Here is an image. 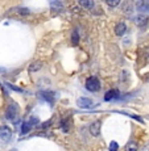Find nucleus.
<instances>
[{
  "label": "nucleus",
  "instance_id": "1",
  "mask_svg": "<svg viewBox=\"0 0 149 151\" xmlns=\"http://www.w3.org/2000/svg\"><path fill=\"white\" fill-rule=\"evenodd\" d=\"M86 89L90 92H98L100 89V82L96 76H91L86 80Z\"/></svg>",
  "mask_w": 149,
  "mask_h": 151
},
{
  "label": "nucleus",
  "instance_id": "2",
  "mask_svg": "<svg viewBox=\"0 0 149 151\" xmlns=\"http://www.w3.org/2000/svg\"><path fill=\"white\" fill-rule=\"evenodd\" d=\"M54 92L52 91H40L39 93H37V97L40 99L41 101H46V103L49 104H53L54 103Z\"/></svg>",
  "mask_w": 149,
  "mask_h": 151
},
{
  "label": "nucleus",
  "instance_id": "3",
  "mask_svg": "<svg viewBox=\"0 0 149 151\" xmlns=\"http://www.w3.org/2000/svg\"><path fill=\"white\" fill-rule=\"evenodd\" d=\"M17 114H19V110H17L16 104H11V105L7 108V110H5V117L11 121H16Z\"/></svg>",
  "mask_w": 149,
  "mask_h": 151
},
{
  "label": "nucleus",
  "instance_id": "4",
  "mask_svg": "<svg viewBox=\"0 0 149 151\" xmlns=\"http://www.w3.org/2000/svg\"><path fill=\"white\" fill-rule=\"evenodd\" d=\"M0 138L4 142H9L11 138H12V130L8 126H5V125L0 126Z\"/></svg>",
  "mask_w": 149,
  "mask_h": 151
},
{
  "label": "nucleus",
  "instance_id": "5",
  "mask_svg": "<svg viewBox=\"0 0 149 151\" xmlns=\"http://www.w3.org/2000/svg\"><path fill=\"white\" fill-rule=\"evenodd\" d=\"M77 104L82 109H89V108H92V106H94V101H92L90 97H79L77 101Z\"/></svg>",
  "mask_w": 149,
  "mask_h": 151
},
{
  "label": "nucleus",
  "instance_id": "6",
  "mask_svg": "<svg viewBox=\"0 0 149 151\" xmlns=\"http://www.w3.org/2000/svg\"><path fill=\"white\" fill-rule=\"evenodd\" d=\"M89 130H90V133H91V135L98 137V135L100 134V121H95V122H92L91 125H90Z\"/></svg>",
  "mask_w": 149,
  "mask_h": 151
},
{
  "label": "nucleus",
  "instance_id": "7",
  "mask_svg": "<svg viewBox=\"0 0 149 151\" xmlns=\"http://www.w3.org/2000/svg\"><path fill=\"white\" fill-rule=\"evenodd\" d=\"M119 97V92L118 89H110L104 93V101H113Z\"/></svg>",
  "mask_w": 149,
  "mask_h": 151
},
{
  "label": "nucleus",
  "instance_id": "8",
  "mask_svg": "<svg viewBox=\"0 0 149 151\" xmlns=\"http://www.w3.org/2000/svg\"><path fill=\"white\" fill-rule=\"evenodd\" d=\"M148 22H149V19L147 14H139V16H137V24H139V27L141 29L147 28Z\"/></svg>",
  "mask_w": 149,
  "mask_h": 151
},
{
  "label": "nucleus",
  "instance_id": "9",
  "mask_svg": "<svg viewBox=\"0 0 149 151\" xmlns=\"http://www.w3.org/2000/svg\"><path fill=\"white\" fill-rule=\"evenodd\" d=\"M78 4L84 9H92L94 8V0H78Z\"/></svg>",
  "mask_w": 149,
  "mask_h": 151
},
{
  "label": "nucleus",
  "instance_id": "10",
  "mask_svg": "<svg viewBox=\"0 0 149 151\" xmlns=\"http://www.w3.org/2000/svg\"><path fill=\"white\" fill-rule=\"evenodd\" d=\"M137 9L140 11V12H147L149 9V4L147 0H137Z\"/></svg>",
  "mask_w": 149,
  "mask_h": 151
},
{
  "label": "nucleus",
  "instance_id": "11",
  "mask_svg": "<svg viewBox=\"0 0 149 151\" xmlns=\"http://www.w3.org/2000/svg\"><path fill=\"white\" fill-rule=\"evenodd\" d=\"M125 30H127V27H125L124 22H119V24L115 27V34L119 37H121L123 34L125 33Z\"/></svg>",
  "mask_w": 149,
  "mask_h": 151
},
{
  "label": "nucleus",
  "instance_id": "12",
  "mask_svg": "<svg viewBox=\"0 0 149 151\" xmlns=\"http://www.w3.org/2000/svg\"><path fill=\"white\" fill-rule=\"evenodd\" d=\"M42 62L41 60H34V62L31 63V66H29V71L31 72H36V71H40L41 68H42Z\"/></svg>",
  "mask_w": 149,
  "mask_h": 151
},
{
  "label": "nucleus",
  "instance_id": "13",
  "mask_svg": "<svg viewBox=\"0 0 149 151\" xmlns=\"http://www.w3.org/2000/svg\"><path fill=\"white\" fill-rule=\"evenodd\" d=\"M12 12H17L20 16H29V14H31V11H29L28 8H16Z\"/></svg>",
  "mask_w": 149,
  "mask_h": 151
},
{
  "label": "nucleus",
  "instance_id": "14",
  "mask_svg": "<svg viewBox=\"0 0 149 151\" xmlns=\"http://www.w3.org/2000/svg\"><path fill=\"white\" fill-rule=\"evenodd\" d=\"M31 129H32V125L28 122H23L21 125V134H28L29 132H31Z\"/></svg>",
  "mask_w": 149,
  "mask_h": 151
},
{
  "label": "nucleus",
  "instance_id": "15",
  "mask_svg": "<svg viewBox=\"0 0 149 151\" xmlns=\"http://www.w3.org/2000/svg\"><path fill=\"white\" fill-rule=\"evenodd\" d=\"M71 42H73V45H78L79 43V34H78V32H73Z\"/></svg>",
  "mask_w": 149,
  "mask_h": 151
},
{
  "label": "nucleus",
  "instance_id": "16",
  "mask_svg": "<svg viewBox=\"0 0 149 151\" xmlns=\"http://www.w3.org/2000/svg\"><path fill=\"white\" fill-rule=\"evenodd\" d=\"M120 1L121 0H107V4L113 8V7H118V5L120 4Z\"/></svg>",
  "mask_w": 149,
  "mask_h": 151
},
{
  "label": "nucleus",
  "instance_id": "17",
  "mask_svg": "<svg viewBox=\"0 0 149 151\" xmlns=\"http://www.w3.org/2000/svg\"><path fill=\"white\" fill-rule=\"evenodd\" d=\"M61 129H62L63 132L68 133L69 132V121H62V124H61Z\"/></svg>",
  "mask_w": 149,
  "mask_h": 151
},
{
  "label": "nucleus",
  "instance_id": "18",
  "mask_svg": "<svg viewBox=\"0 0 149 151\" xmlns=\"http://www.w3.org/2000/svg\"><path fill=\"white\" fill-rule=\"evenodd\" d=\"M118 149H119V145L116 143V142H111V143H110V150L111 151H115Z\"/></svg>",
  "mask_w": 149,
  "mask_h": 151
},
{
  "label": "nucleus",
  "instance_id": "19",
  "mask_svg": "<svg viewBox=\"0 0 149 151\" xmlns=\"http://www.w3.org/2000/svg\"><path fill=\"white\" fill-rule=\"evenodd\" d=\"M28 122L31 125H37V124H39V118H37V117H31Z\"/></svg>",
  "mask_w": 149,
  "mask_h": 151
},
{
  "label": "nucleus",
  "instance_id": "20",
  "mask_svg": "<svg viewBox=\"0 0 149 151\" xmlns=\"http://www.w3.org/2000/svg\"><path fill=\"white\" fill-rule=\"evenodd\" d=\"M8 87H11V89H13V91H16V92H23V89H20L19 87H16V86H12V84H7Z\"/></svg>",
  "mask_w": 149,
  "mask_h": 151
}]
</instances>
